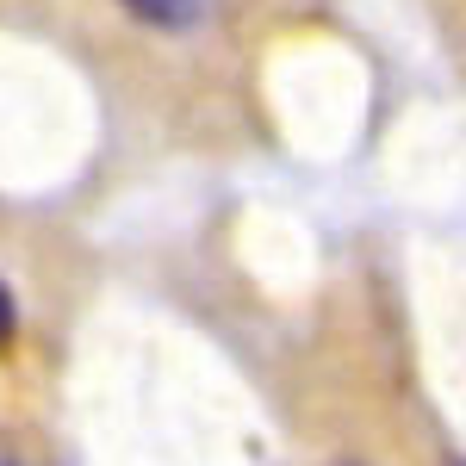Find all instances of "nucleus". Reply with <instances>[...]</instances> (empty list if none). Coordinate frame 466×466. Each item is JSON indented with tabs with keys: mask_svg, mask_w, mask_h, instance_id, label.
<instances>
[{
	"mask_svg": "<svg viewBox=\"0 0 466 466\" xmlns=\"http://www.w3.org/2000/svg\"><path fill=\"white\" fill-rule=\"evenodd\" d=\"M6 336H13V292L0 287V342H6Z\"/></svg>",
	"mask_w": 466,
	"mask_h": 466,
	"instance_id": "2",
	"label": "nucleus"
},
{
	"mask_svg": "<svg viewBox=\"0 0 466 466\" xmlns=\"http://www.w3.org/2000/svg\"><path fill=\"white\" fill-rule=\"evenodd\" d=\"M0 466H13V461H0Z\"/></svg>",
	"mask_w": 466,
	"mask_h": 466,
	"instance_id": "3",
	"label": "nucleus"
},
{
	"mask_svg": "<svg viewBox=\"0 0 466 466\" xmlns=\"http://www.w3.org/2000/svg\"><path fill=\"white\" fill-rule=\"evenodd\" d=\"M137 19H149V25H162V32H187V25H199L206 19V6L212 0H125Z\"/></svg>",
	"mask_w": 466,
	"mask_h": 466,
	"instance_id": "1",
	"label": "nucleus"
}]
</instances>
